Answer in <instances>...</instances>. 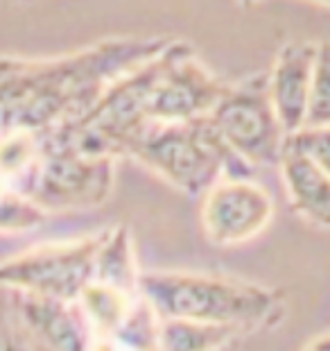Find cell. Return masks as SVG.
<instances>
[{
    "label": "cell",
    "mask_w": 330,
    "mask_h": 351,
    "mask_svg": "<svg viewBox=\"0 0 330 351\" xmlns=\"http://www.w3.org/2000/svg\"><path fill=\"white\" fill-rule=\"evenodd\" d=\"M170 41L168 36H118L43 62L0 59V136L43 134L75 121L111 82L152 59Z\"/></svg>",
    "instance_id": "1"
},
{
    "label": "cell",
    "mask_w": 330,
    "mask_h": 351,
    "mask_svg": "<svg viewBox=\"0 0 330 351\" xmlns=\"http://www.w3.org/2000/svg\"><path fill=\"white\" fill-rule=\"evenodd\" d=\"M138 295L156 317L229 324L240 331L269 328L285 317L281 290L201 272H140Z\"/></svg>",
    "instance_id": "2"
},
{
    "label": "cell",
    "mask_w": 330,
    "mask_h": 351,
    "mask_svg": "<svg viewBox=\"0 0 330 351\" xmlns=\"http://www.w3.org/2000/svg\"><path fill=\"white\" fill-rule=\"evenodd\" d=\"M134 156L186 195H204L222 177H251V166L231 150L211 118L183 123L145 121L123 143Z\"/></svg>",
    "instance_id": "3"
},
{
    "label": "cell",
    "mask_w": 330,
    "mask_h": 351,
    "mask_svg": "<svg viewBox=\"0 0 330 351\" xmlns=\"http://www.w3.org/2000/svg\"><path fill=\"white\" fill-rule=\"evenodd\" d=\"M41 136V134H39ZM118 156L86 154L41 136V154L21 191L43 211H88L111 197Z\"/></svg>",
    "instance_id": "4"
},
{
    "label": "cell",
    "mask_w": 330,
    "mask_h": 351,
    "mask_svg": "<svg viewBox=\"0 0 330 351\" xmlns=\"http://www.w3.org/2000/svg\"><path fill=\"white\" fill-rule=\"evenodd\" d=\"M220 136L251 168L279 166L288 132L267 86V71L227 86L208 114Z\"/></svg>",
    "instance_id": "5"
},
{
    "label": "cell",
    "mask_w": 330,
    "mask_h": 351,
    "mask_svg": "<svg viewBox=\"0 0 330 351\" xmlns=\"http://www.w3.org/2000/svg\"><path fill=\"white\" fill-rule=\"evenodd\" d=\"M102 234L77 241L46 243L16 256L0 261V288L12 293L77 302L81 290L93 281L95 252Z\"/></svg>",
    "instance_id": "6"
},
{
    "label": "cell",
    "mask_w": 330,
    "mask_h": 351,
    "mask_svg": "<svg viewBox=\"0 0 330 351\" xmlns=\"http://www.w3.org/2000/svg\"><path fill=\"white\" fill-rule=\"evenodd\" d=\"M224 82L199 62L190 43L172 39L163 71L147 104V121L183 123L213 111L227 91Z\"/></svg>",
    "instance_id": "7"
},
{
    "label": "cell",
    "mask_w": 330,
    "mask_h": 351,
    "mask_svg": "<svg viewBox=\"0 0 330 351\" xmlns=\"http://www.w3.org/2000/svg\"><path fill=\"white\" fill-rule=\"evenodd\" d=\"M274 218V199L251 177H222L204 193L201 227L220 247L253 241Z\"/></svg>",
    "instance_id": "8"
},
{
    "label": "cell",
    "mask_w": 330,
    "mask_h": 351,
    "mask_svg": "<svg viewBox=\"0 0 330 351\" xmlns=\"http://www.w3.org/2000/svg\"><path fill=\"white\" fill-rule=\"evenodd\" d=\"M14 311L34 351H91L93 328L77 302L14 293Z\"/></svg>",
    "instance_id": "9"
},
{
    "label": "cell",
    "mask_w": 330,
    "mask_h": 351,
    "mask_svg": "<svg viewBox=\"0 0 330 351\" xmlns=\"http://www.w3.org/2000/svg\"><path fill=\"white\" fill-rule=\"evenodd\" d=\"M314 52H317V41H288L276 52L272 69L267 71L269 95L288 134L305 125Z\"/></svg>",
    "instance_id": "10"
},
{
    "label": "cell",
    "mask_w": 330,
    "mask_h": 351,
    "mask_svg": "<svg viewBox=\"0 0 330 351\" xmlns=\"http://www.w3.org/2000/svg\"><path fill=\"white\" fill-rule=\"evenodd\" d=\"M276 168L281 170L292 211L310 225L330 229V175L288 145Z\"/></svg>",
    "instance_id": "11"
},
{
    "label": "cell",
    "mask_w": 330,
    "mask_h": 351,
    "mask_svg": "<svg viewBox=\"0 0 330 351\" xmlns=\"http://www.w3.org/2000/svg\"><path fill=\"white\" fill-rule=\"evenodd\" d=\"M140 270L129 227L118 225L102 231L100 247L95 252L93 281L104 283L127 295H138Z\"/></svg>",
    "instance_id": "12"
},
{
    "label": "cell",
    "mask_w": 330,
    "mask_h": 351,
    "mask_svg": "<svg viewBox=\"0 0 330 351\" xmlns=\"http://www.w3.org/2000/svg\"><path fill=\"white\" fill-rule=\"evenodd\" d=\"M240 333L244 331L229 324L165 317L156 326V351H222Z\"/></svg>",
    "instance_id": "13"
},
{
    "label": "cell",
    "mask_w": 330,
    "mask_h": 351,
    "mask_svg": "<svg viewBox=\"0 0 330 351\" xmlns=\"http://www.w3.org/2000/svg\"><path fill=\"white\" fill-rule=\"evenodd\" d=\"M138 297L140 295H127L123 290L91 281L81 290L77 306L84 313L95 335H111L127 319Z\"/></svg>",
    "instance_id": "14"
},
{
    "label": "cell",
    "mask_w": 330,
    "mask_h": 351,
    "mask_svg": "<svg viewBox=\"0 0 330 351\" xmlns=\"http://www.w3.org/2000/svg\"><path fill=\"white\" fill-rule=\"evenodd\" d=\"M305 125H330V41H317Z\"/></svg>",
    "instance_id": "15"
},
{
    "label": "cell",
    "mask_w": 330,
    "mask_h": 351,
    "mask_svg": "<svg viewBox=\"0 0 330 351\" xmlns=\"http://www.w3.org/2000/svg\"><path fill=\"white\" fill-rule=\"evenodd\" d=\"M48 211L18 191H0V234H21L41 227Z\"/></svg>",
    "instance_id": "16"
},
{
    "label": "cell",
    "mask_w": 330,
    "mask_h": 351,
    "mask_svg": "<svg viewBox=\"0 0 330 351\" xmlns=\"http://www.w3.org/2000/svg\"><path fill=\"white\" fill-rule=\"evenodd\" d=\"M292 150L307 156L314 166H319L330 175V125H303L296 132L288 134V143Z\"/></svg>",
    "instance_id": "17"
},
{
    "label": "cell",
    "mask_w": 330,
    "mask_h": 351,
    "mask_svg": "<svg viewBox=\"0 0 330 351\" xmlns=\"http://www.w3.org/2000/svg\"><path fill=\"white\" fill-rule=\"evenodd\" d=\"M303 351H330V335H321V338L307 342Z\"/></svg>",
    "instance_id": "18"
},
{
    "label": "cell",
    "mask_w": 330,
    "mask_h": 351,
    "mask_svg": "<svg viewBox=\"0 0 330 351\" xmlns=\"http://www.w3.org/2000/svg\"><path fill=\"white\" fill-rule=\"evenodd\" d=\"M240 5H253V3H258V0H238Z\"/></svg>",
    "instance_id": "19"
},
{
    "label": "cell",
    "mask_w": 330,
    "mask_h": 351,
    "mask_svg": "<svg viewBox=\"0 0 330 351\" xmlns=\"http://www.w3.org/2000/svg\"><path fill=\"white\" fill-rule=\"evenodd\" d=\"M310 3H321V5H330V0H310Z\"/></svg>",
    "instance_id": "20"
}]
</instances>
